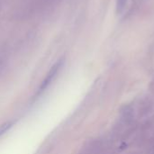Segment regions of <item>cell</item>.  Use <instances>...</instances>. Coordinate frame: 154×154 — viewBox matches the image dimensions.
Returning <instances> with one entry per match:
<instances>
[{
  "instance_id": "cell-2",
  "label": "cell",
  "mask_w": 154,
  "mask_h": 154,
  "mask_svg": "<svg viewBox=\"0 0 154 154\" xmlns=\"http://www.w3.org/2000/svg\"><path fill=\"white\" fill-rule=\"evenodd\" d=\"M127 3H128V0H116V12L117 14H122L126 5H127Z\"/></svg>"
},
{
  "instance_id": "cell-1",
  "label": "cell",
  "mask_w": 154,
  "mask_h": 154,
  "mask_svg": "<svg viewBox=\"0 0 154 154\" xmlns=\"http://www.w3.org/2000/svg\"><path fill=\"white\" fill-rule=\"evenodd\" d=\"M61 66H62V60H60V61H58L57 63H55V65L51 68V69L50 70V72H49L48 75L46 76L45 79L42 81V86H41V88H40V91L44 90V89L50 85V83L55 79V77H56V75L58 74L59 70L60 69Z\"/></svg>"
}]
</instances>
